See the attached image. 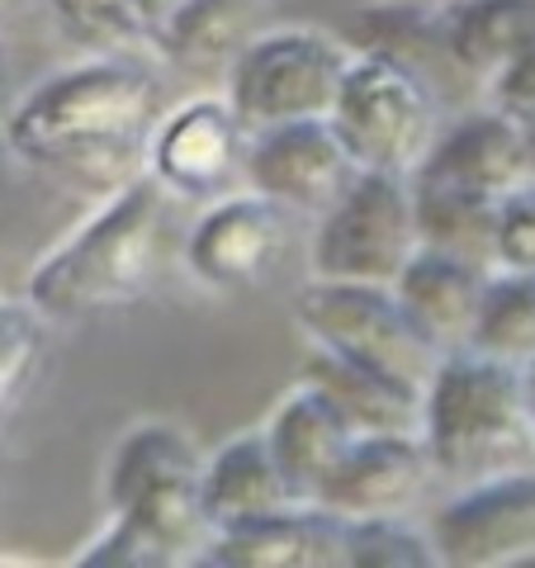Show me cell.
Masks as SVG:
<instances>
[{
  "label": "cell",
  "mask_w": 535,
  "mask_h": 568,
  "mask_svg": "<svg viewBox=\"0 0 535 568\" xmlns=\"http://www.w3.org/2000/svg\"><path fill=\"white\" fill-rule=\"evenodd\" d=\"M162 119V85L138 58H95L39 81L14 104L10 156L71 185L114 194L138 181Z\"/></svg>",
  "instance_id": "6da1fadb"
},
{
  "label": "cell",
  "mask_w": 535,
  "mask_h": 568,
  "mask_svg": "<svg viewBox=\"0 0 535 568\" xmlns=\"http://www.w3.org/2000/svg\"><path fill=\"white\" fill-rule=\"evenodd\" d=\"M162 219L166 185L152 171L104 194L91 219L33 265L24 298L43 317H95L133 308L152 290L157 265H162Z\"/></svg>",
  "instance_id": "7a4b0ae2"
},
{
  "label": "cell",
  "mask_w": 535,
  "mask_h": 568,
  "mask_svg": "<svg viewBox=\"0 0 535 568\" xmlns=\"http://www.w3.org/2000/svg\"><path fill=\"white\" fill-rule=\"evenodd\" d=\"M422 440L451 484H488L535 469L526 369L484 351H451L422 394Z\"/></svg>",
  "instance_id": "3957f363"
},
{
  "label": "cell",
  "mask_w": 535,
  "mask_h": 568,
  "mask_svg": "<svg viewBox=\"0 0 535 568\" xmlns=\"http://www.w3.org/2000/svg\"><path fill=\"white\" fill-rule=\"evenodd\" d=\"M294 323L313 346H327L346 361L380 369L407 388L426 394L445 355L426 342L413 313L403 308L394 284H355V280H317L303 284L294 298Z\"/></svg>",
  "instance_id": "277c9868"
},
{
  "label": "cell",
  "mask_w": 535,
  "mask_h": 568,
  "mask_svg": "<svg viewBox=\"0 0 535 568\" xmlns=\"http://www.w3.org/2000/svg\"><path fill=\"white\" fill-rule=\"evenodd\" d=\"M436 110L441 95L413 67L388 52L355 48L327 119L361 171L417 175L436 142Z\"/></svg>",
  "instance_id": "5b68a950"
},
{
  "label": "cell",
  "mask_w": 535,
  "mask_h": 568,
  "mask_svg": "<svg viewBox=\"0 0 535 568\" xmlns=\"http://www.w3.org/2000/svg\"><path fill=\"white\" fill-rule=\"evenodd\" d=\"M355 48L323 29L252 33L228 67V100L252 133L294 119H327Z\"/></svg>",
  "instance_id": "8992f818"
},
{
  "label": "cell",
  "mask_w": 535,
  "mask_h": 568,
  "mask_svg": "<svg viewBox=\"0 0 535 568\" xmlns=\"http://www.w3.org/2000/svg\"><path fill=\"white\" fill-rule=\"evenodd\" d=\"M422 252L413 175L361 171L313 233V275L355 284H398Z\"/></svg>",
  "instance_id": "52a82bcc"
},
{
  "label": "cell",
  "mask_w": 535,
  "mask_h": 568,
  "mask_svg": "<svg viewBox=\"0 0 535 568\" xmlns=\"http://www.w3.org/2000/svg\"><path fill=\"white\" fill-rule=\"evenodd\" d=\"M441 564L507 568L535 564V469L460 488L432 517Z\"/></svg>",
  "instance_id": "ba28073f"
},
{
  "label": "cell",
  "mask_w": 535,
  "mask_h": 568,
  "mask_svg": "<svg viewBox=\"0 0 535 568\" xmlns=\"http://www.w3.org/2000/svg\"><path fill=\"white\" fill-rule=\"evenodd\" d=\"M246 185L290 213H327L361 175L332 119H294L252 133L246 148Z\"/></svg>",
  "instance_id": "9c48e42d"
},
{
  "label": "cell",
  "mask_w": 535,
  "mask_h": 568,
  "mask_svg": "<svg viewBox=\"0 0 535 568\" xmlns=\"http://www.w3.org/2000/svg\"><path fill=\"white\" fill-rule=\"evenodd\" d=\"M246 133L252 129L238 119L233 100L219 95L185 100L157 119L148 171L166 185V194L204 200V194H219L246 166V148H252Z\"/></svg>",
  "instance_id": "30bf717a"
},
{
  "label": "cell",
  "mask_w": 535,
  "mask_h": 568,
  "mask_svg": "<svg viewBox=\"0 0 535 568\" xmlns=\"http://www.w3.org/2000/svg\"><path fill=\"white\" fill-rule=\"evenodd\" d=\"M290 246V209L261 190L228 194L190 227L185 261L209 290H252L284 261Z\"/></svg>",
  "instance_id": "8fae6325"
},
{
  "label": "cell",
  "mask_w": 535,
  "mask_h": 568,
  "mask_svg": "<svg viewBox=\"0 0 535 568\" xmlns=\"http://www.w3.org/2000/svg\"><path fill=\"white\" fill-rule=\"evenodd\" d=\"M436 459L426 450L422 432H370L355 436L346 459L327 478L323 503L336 517H407L426 488H432Z\"/></svg>",
  "instance_id": "7c38bea8"
},
{
  "label": "cell",
  "mask_w": 535,
  "mask_h": 568,
  "mask_svg": "<svg viewBox=\"0 0 535 568\" xmlns=\"http://www.w3.org/2000/svg\"><path fill=\"white\" fill-rule=\"evenodd\" d=\"M204 564L228 568H346V517L323 503H290L271 517L228 526L209 540Z\"/></svg>",
  "instance_id": "4fadbf2b"
},
{
  "label": "cell",
  "mask_w": 535,
  "mask_h": 568,
  "mask_svg": "<svg viewBox=\"0 0 535 568\" xmlns=\"http://www.w3.org/2000/svg\"><path fill=\"white\" fill-rule=\"evenodd\" d=\"M417 181L460 185L488 200H503L516 185L531 181V148H526V123L503 110H478L465 114L455 129L436 133L426 162L417 166Z\"/></svg>",
  "instance_id": "5bb4252c"
},
{
  "label": "cell",
  "mask_w": 535,
  "mask_h": 568,
  "mask_svg": "<svg viewBox=\"0 0 535 568\" xmlns=\"http://www.w3.org/2000/svg\"><path fill=\"white\" fill-rule=\"evenodd\" d=\"M265 440H271V455L294 493V503H317L327 478L346 459L355 432L323 388L303 379L290 398H280L271 422H265Z\"/></svg>",
  "instance_id": "9a60e30c"
},
{
  "label": "cell",
  "mask_w": 535,
  "mask_h": 568,
  "mask_svg": "<svg viewBox=\"0 0 535 568\" xmlns=\"http://www.w3.org/2000/svg\"><path fill=\"white\" fill-rule=\"evenodd\" d=\"M488 275L484 265H470L460 256L445 252H422L407 261V271L398 275V298L403 308L413 313V323L422 327V336L432 342L441 355L451 351H470L474 346V327H478V308H484L488 294Z\"/></svg>",
  "instance_id": "2e32d148"
},
{
  "label": "cell",
  "mask_w": 535,
  "mask_h": 568,
  "mask_svg": "<svg viewBox=\"0 0 535 568\" xmlns=\"http://www.w3.org/2000/svg\"><path fill=\"white\" fill-rule=\"evenodd\" d=\"M200 493H204V517L213 526V536L228 526L271 517V511L294 503V493L271 455V440H265V426L238 432L233 440H223V446L204 459Z\"/></svg>",
  "instance_id": "e0dca14e"
},
{
  "label": "cell",
  "mask_w": 535,
  "mask_h": 568,
  "mask_svg": "<svg viewBox=\"0 0 535 568\" xmlns=\"http://www.w3.org/2000/svg\"><path fill=\"white\" fill-rule=\"evenodd\" d=\"M303 379L313 388H323L332 398V407L351 422L355 436L370 432H422V394L407 388L398 379L380 375V369H365L336 355L327 346H313L303 355Z\"/></svg>",
  "instance_id": "ac0fdd59"
},
{
  "label": "cell",
  "mask_w": 535,
  "mask_h": 568,
  "mask_svg": "<svg viewBox=\"0 0 535 568\" xmlns=\"http://www.w3.org/2000/svg\"><path fill=\"white\" fill-rule=\"evenodd\" d=\"M445 39L474 85H493L535 43V0H455L445 6Z\"/></svg>",
  "instance_id": "d6986e66"
},
{
  "label": "cell",
  "mask_w": 535,
  "mask_h": 568,
  "mask_svg": "<svg viewBox=\"0 0 535 568\" xmlns=\"http://www.w3.org/2000/svg\"><path fill=\"white\" fill-rule=\"evenodd\" d=\"M355 33H361V48L388 52V58H398L403 67H413L436 95H445L451 85H474L465 71H460L451 39H445V10L370 6L355 14Z\"/></svg>",
  "instance_id": "ffe728a7"
},
{
  "label": "cell",
  "mask_w": 535,
  "mask_h": 568,
  "mask_svg": "<svg viewBox=\"0 0 535 568\" xmlns=\"http://www.w3.org/2000/svg\"><path fill=\"white\" fill-rule=\"evenodd\" d=\"M413 200H417L422 246L497 271V204L503 200L441 181H417V175H413Z\"/></svg>",
  "instance_id": "44dd1931"
},
{
  "label": "cell",
  "mask_w": 535,
  "mask_h": 568,
  "mask_svg": "<svg viewBox=\"0 0 535 568\" xmlns=\"http://www.w3.org/2000/svg\"><path fill=\"white\" fill-rule=\"evenodd\" d=\"M204 455L194 446V436L175 422H138L119 436V446L110 455V474H104V507H123L129 497H138L142 488L166 484V478H185L200 474Z\"/></svg>",
  "instance_id": "7402d4cb"
},
{
  "label": "cell",
  "mask_w": 535,
  "mask_h": 568,
  "mask_svg": "<svg viewBox=\"0 0 535 568\" xmlns=\"http://www.w3.org/2000/svg\"><path fill=\"white\" fill-rule=\"evenodd\" d=\"M71 43L100 58H162V6L152 0H43Z\"/></svg>",
  "instance_id": "603a6c76"
},
{
  "label": "cell",
  "mask_w": 535,
  "mask_h": 568,
  "mask_svg": "<svg viewBox=\"0 0 535 568\" xmlns=\"http://www.w3.org/2000/svg\"><path fill=\"white\" fill-rule=\"evenodd\" d=\"M256 0H171L162 14V62L175 67H233L252 39Z\"/></svg>",
  "instance_id": "cb8c5ba5"
},
{
  "label": "cell",
  "mask_w": 535,
  "mask_h": 568,
  "mask_svg": "<svg viewBox=\"0 0 535 568\" xmlns=\"http://www.w3.org/2000/svg\"><path fill=\"white\" fill-rule=\"evenodd\" d=\"M470 351H484L493 361H512L522 369L535 361V275L522 271L488 275V294L484 308H478Z\"/></svg>",
  "instance_id": "d4e9b609"
},
{
  "label": "cell",
  "mask_w": 535,
  "mask_h": 568,
  "mask_svg": "<svg viewBox=\"0 0 535 568\" xmlns=\"http://www.w3.org/2000/svg\"><path fill=\"white\" fill-rule=\"evenodd\" d=\"M43 323L48 317L29 304V298H6L0 294V426L14 407L24 403V394L39 379L43 365Z\"/></svg>",
  "instance_id": "484cf974"
},
{
  "label": "cell",
  "mask_w": 535,
  "mask_h": 568,
  "mask_svg": "<svg viewBox=\"0 0 535 568\" xmlns=\"http://www.w3.org/2000/svg\"><path fill=\"white\" fill-rule=\"evenodd\" d=\"M432 530L407 517H355L346 521V568H436Z\"/></svg>",
  "instance_id": "4316f807"
},
{
  "label": "cell",
  "mask_w": 535,
  "mask_h": 568,
  "mask_svg": "<svg viewBox=\"0 0 535 568\" xmlns=\"http://www.w3.org/2000/svg\"><path fill=\"white\" fill-rule=\"evenodd\" d=\"M497 271L535 275V181L516 185L497 204Z\"/></svg>",
  "instance_id": "83f0119b"
},
{
  "label": "cell",
  "mask_w": 535,
  "mask_h": 568,
  "mask_svg": "<svg viewBox=\"0 0 535 568\" xmlns=\"http://www.w3.org/2000/svg\"><path fill=\"white\" fill-rule=\"evenodd\" d=\"M488 104L522 123H535V43L488 85Z\"/></svg>",
  "instance_id": "f1b7e54d"
},
{
  "label": "cell",
  "mask_w": 535,
  "mask_h": 568,
  "mask_svg": "<svg viewBox=\"0 0 535 568\" xmlns=\"http://www.w3.org/2000/svg\"><path fill=\"white\" fill-rule=\"evenodd\" d=\"M14 81H10V58L6 43H0V152H10V119H14Z\"/></svg>",
  "instance_id": "f546056e"
},
{
  "label": "cell",
  "mask_w": 535,
  "mask_h": 568,
  "mask_svg": "<svg viewBox=\"0 0 535 568\" xmlns=\"http://www.w3.org/2000/svg\"><path fill=\"white\" fill-rule=\"evenodd\" d=\"M526 148H531V181H535V123H526Z\"/></svg>",
  "instance_id": "4dcf8cb0"
},
{
  "label": "cell",
  "mask_w": 535,
  "mask_h": 568,
  "mask_svg": "<svg viewBox=\"0 0 535 568\" xmlns=\"http://www.w3.org/2000/svg\"><path fill=\"white\" fill-rule=\"evenodd\" d=\"M526 388H531V413H535V361L526 365Z\"/></svg>",
  "instance_id": "1f68e13d"
},
{
  "label": "cell",
  "mask_w": 535,
  "mask_h": 568,
  "mask_svg": "<svg viewBox=\"0 0 535 568\" xmlns=\"http://www.w3.org/2000/svg\"><path fill=\"white\" fill-rule=\"evenodd\" d=\"M14 10H20V0H0V20H10Z\"/></svg>",
  "instance_id": "d6a6232c"
},
{
  "label": "cell",
  "mask_w": 535,
  "mask_h": 568,
  "mask_svg": "<svg viewBox=\"0 0 535 568\" xmlns=\"http://www.w3.org/2000/svg\"><path fill=\"white\" fill-rule=\"evenodd\" d=\"M152 6H162V14H166V10H171V0H152Z\"/></svg>",
  "instance_id": "836d02e7"
}]
</instances>
